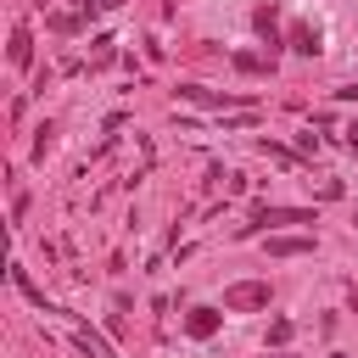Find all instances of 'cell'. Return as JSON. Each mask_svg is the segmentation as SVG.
I'll list each match as a JSON object with an SVG mask.
<instances>
[{
  "label": "cell",
  "mask_w": 358,
  "mask_h": 358,
  "mask_svg": "<svg viewBox=\"0 0 358 358\" xmlns=\"http://www.w3.org/2000/svg\"><path fill=\"white\" fill-rule=\"evenodd\" d=\"M252 22H257V34H263V39H268V45H274V11H268V6H263V11H257V17H252Z\"/></svg>",
  "instance_id": "8"
},
{
  "label": "cell",
  "mask_w": 358,
  "mask_h": 358,
  "mask_svg": "<svg viewBox=\"0 0 358 358\" xmlns=\"http://www.w3.org/2000/svg\"><path fill=\"white\" fill-rule=\"evenodd\" d=\"M224 308L229 313H246V308H268V280H235L224 291Z\"/></svg>",
  "instance_id": "1"
},
{
  "label": "cell",
  "mask_w": 358,
  "mask_h": 358,
  "mask_svg": "<svg viewBox=\"0 0 358 358\" xmlns=\"http://www.w3.org/2000/svg\"><path fill=\"white\" fill-rule=\"evenodd\" d=\"M263 224H313V213L308 207H252L246 229H263Z\"/></svg>",
  "instance_id": "2"
},
{
  "label": "cell",
  "mask_w": 358,
  "mask_h": 358,
  "mask_svg": "<svg viewBox=\"0 0 358 358\" xmlns=\"http://www.w3.org/2000/svg\"><path fill=\"white\" fill-rule=\"evenodd\" d=\"M90 6H95V11H112V6H123V0H90Z\"/></svg>",
  "instance_id": "10"
},
{
  "label": "cell",
  "mask_w": 358,
  "mask_h": 358,
  "mask_svg": "<svg viewBox=\"0 0 358 358\" xmlns=\"http://www.w3.org/2000/svg\"><path fill=\"white\" fill-rule=\"evenodd\" d=\"M218 319H224L218 308H190V313H185V330H190L196 341H207V336L218 330Z\"/></svg>",
  "instance_id": "3"
},
{
  "label": "cell",
  "mask_w": 358,
  "mask_h": 358,
  "mask_svg": "<svg viewBox=\"0 0 358 358\" xmlns=\"http://www.w3.org/2000/svg\"><path fill=\"white\" fill-rule=\"evenodd\" d=\"M268 341H274V347H285V341H291V324H285V319H274V324H268Z\"/></svg>",
  "instance_id": "9"
},
{
  "label": "cell",
  "mask_w": 358,
  "mask_h": 358,
  "mask_svg": "<svg viewBox=\"0 0 358 358\" xmlns=\"http://www.w3.org/2000/svg\"><path fill=\"white\" fill-rule=\"evenodd\" d=\"M291 50H302V56H319V28L296 22V28H291Z\"/></svg>",
  "instance_id": "6"
},
{
  "label": "cell",
  "mask_w": 358,
  "mask_h": 358,
  "mask_svg": "<svg viewBox=\"0 0 358 358\" xmlns=\"http://www.w3.org/2000/svg\"><path fill=\"white\" fill-rule=\"evenodd\" d=\"M352 224H358V218H352Z\"/></svg>",
  "instance_id": "11"
},
{
  "label": "cell",
  "mask_w": 358,
  "mask_h": 358,
  "mask_svg": "<svg viewBox=\"0 0 358 358\" xmlns=\"http://www.w3.org/2000/svg\"><path fill=\"white\" fill-rule=\"evenodd\" d=\"M179 95H185V101H201V106H246L241 95H213V90H201V84H179Z\"/></svg>",
  "instance_id": "5"
},
{
  "label": "cell",
  "mask_w": 358,
  "mask_h": 358,
  "mask_svg": "<svg viewBox=\"0 0 358 358\" xmlns=\"http://www.w3.org/2000/svg\"><path fill=\"white\" fill-rule=\"evenodd\" d=\"M302 252H313V235H274L268 241V257H302Z\"/></svg>",
  "instance_id": "4"
},
{
  "label": "cell",
  "mask_w": 358,
  "mask_h": 358,
  "mask_svg": "<svg viewBox=\"0 0 358 358\" xmlns=\"http://www.w3.org/2000/svg\"><path fill=\"white\" fill-rule=\"evenodd\" d=\"M34 62V39H28V28H11V67H28Z\"/></svg>",
  "instance_id": "7"
}]
</instances>
